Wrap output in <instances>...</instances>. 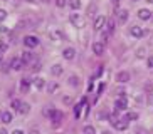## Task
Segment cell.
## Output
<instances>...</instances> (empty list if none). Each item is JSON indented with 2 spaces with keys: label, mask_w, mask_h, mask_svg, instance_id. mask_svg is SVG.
I'll list each match as a JSON object with an SVG mask.
<instances>
[{
  "label": "cell",
  "mask_w": 153,
  "mask_h": 134,
  "mask_svg": "<svg viewBox=\"0 0 153 134\" xmlns=\"http://www.w3.org/2000/svg\"><path fill=\"white\" fill-rule=\"evenodd\" d=\"M44 114H45V116H49L51 121H54V124H59V122L62 121V117H64L62 112H61V111H56V109H45Z\"/></svg>",
  "instance_id": "obj_1"
},
{
  "label": "cell",
  "mask_w": 153,
  "mask_h": 134,
  "mask_svg": "<svg viewBox=\"0 0 153 134\" xmlns=\"http://www.w3.org/2000/svg\"><path fill=\"white\" fill-rule=\"evenodd\" d=\"M24 45L27 47V49H34V47H37L39 45V39L34 35H27V37H24Z\"/></svg>",
  "instance_id": "obj_2"
},
{
  "label": "cell",
  "mask_w": 153,
  "mask_h": 134,
  "mask_svg": "<svg viewBox=\"0 0 153 134\" xmlns=\"http://www.w3.org/2000/svg\"><path fill=\"white\" fill-rule=\"evenodd\" d=\"M69 20H71V24L74 27H82V25H84V20H82V17L79 15V13H71Z\"/></svg>",
  "instance_id": "obj_3"
},
{
  "label": "cell",
  "mask_w": 153,
  "mask_h": 134,
  "mask_svg": "<svg viewBox=\"0 0 153 134\" xmlns=\"http://www.w3.org/2000/svg\"><path fill=\"white\" fill-rule=\"evenodd\" d=\"M114 107H116V111H125L126 107H128V101H126V96H121L120 99H116V102H114Z\"/></svg>",
  "instance_id": "obj_4"
},
{
  "label": "cell",
  "mask_w": 153,
  "mask_h": 134,
  "mask_svg": "<svg viewBox=\"0 0 153 134\" xmlns=\"http://www.w3.org/2000/svg\"><path fill=\"white\" fill-rule=\"evenodd\" d=\"M104 24H106V18H104V15H99V17H96L94 20V30H101L104 27Z\"/></svg>",
  "instance_id": "obj_5"
},
{
  "label": "cell",
  "mask_w": 153,
  "mask_h": 134,
  "mask_svg": "<svg viewBox=\"0 0 153 134\" xmlns=\"http://www.w3.org/2000/svg\"><path fill=\"white\" fill-rule=\"evenodd\" d=\"M74 55H76V50L72 49V47L64 49V52H62V57L66 59V60H72V59H74Z\"/></svg>",
  "instance_id": "obj_6"
},
{
  "label": "cell",
  "mask_w": 153,
  "mask_h": 134,
  "mask_svg": "<svg viewBox=\"0 0 153 134\" xmlns=\"http://www.w3.org/2000/svg\"><path fill=\"white\" fill-rule=\"evenodd\" d=\"M131 35L136 37V39H140V37L145 35V30L141 29V27H138V25H133L131 27Z\"/></svg>",
  "instance_id": "obj_7"
},
{
  "label": "cell",
  "mask_w": 153,
  "mask_h": 134,
  "mask_svg": "<svg viewBox=\"0 0 153 134\" xmlns=\"http://www.w3.org/2000/svg\"><path fill=\"white\" fill-rule=\"evenodd\" d=\"M116 80H118V82H121V84H126V82L130 80V74H128L126 71H123V72H118Z\"/></svg>",
  "instance_id": "obj_8"
},
{
  "label": "cell",
  "mask_w": 153,
  "mask_h": 134,
  "mask_svg": "<svg viewBox=\"0 0 153 134\" xmlns=\"http://www.w3.org/2000/svg\"><path fill=\"white\" fill-rule=\"evenodd\" d=\"M138 17L141 18V20H150V18H152V12H150L148 9H140L138 10Z\"/></svg>",
  "instance_id": "obj_9"
},
{
  "label": "cell",
  "mask_w": 153,
  "mask_h": 134,
  "mask_svg": "<svg viewBox=\"0 0 153 134\" xmlns=\"http://www.w3.org/2000/svg\"><path fill=\"white\" fill-rule=\"evenodd\" d=\"M93 52H94L96 55H101V54L104 52V44L103 42H94V44H93Z\"/></svg>",
  "instance_id": "obj_10"
},
{
  "label": "cell",
  "mask_w": 153,
  "mask_h": 134,
  "mask_svg": "<svg viewBox=\"0 0 153 134\" xmlns=\"http://www.w3.org/2000/svg\"><path fill=\"white\" fill-rule=\"evenodd\" d=\"M10 67L14 69V71H20L24 67V60H22V57L20 59H12V64H10Z\"/></svg>",
  "instance_id": "obj_11"
},
{
  "label": "cell",
  "mask_w": 153,
  "mask_h": 134,
  "mask_svg": "<svg viewBox=\"0 0 153 134\" xmlns=\"http://www.w3.org/2000/svg\"><path fill=\"white\" fill-rule=\"evenodd\" d=\"M126 20H128V10H126V9L118 10V22H120V24H125Z\"/></svg>",
  "instance_id": "obj_12"
},
{
  "label": "cell",
  "mask_w": 153,
  "mask_h": 134,
  "mask_svg": "<svg viewBox=\"0 0 153 134\" xmlns=\"http://www.w3.org/2000/svg\"><path fill=\"white\" fill-rule=\"evenodd\" d=\"M12 121H14V116H12L9 111L2 112V122H4V124H10Z\"/></svg>",
  "instance_id": "obj_13"
},
{
  "label": "cell",
  "mask_w": 153,
  "mask_h": 134,
  "mask_svg": "<svg viewBox=\"0 0 153 134\" xmlns=\"http://www.w3.org/2000/svg\"><path fill=\"white\" fill-rule=\"evenodd\" d=\"M29 89H30V80L20 79V91H22V92H29Z\"/></svg>",
  "instance_id": "obj_14"
},
{
  "label": "cell",
  "mask_w": 153,
  "mask_h": 134,
  "mask_svg": "<svg viewBox=\"0 0 153 134\" xmlns=\"http://www.w3.org/2000/svg\"><path fill=\"white\" fill-rule=\"evenodd\" d=\"M32 59H34V54L29 52V50H27V52H24V54H22V60H24V64H29V62L32 60Z\"/></svg>",
  "instance_id": "obj_15"
},
{
  "label": "cell",
  "mask_w": 153,
  "mask_h": 134,
  "mask_svg": "<svg viewBox=\"0 0 153 134\" xmlns=\"http://www.w3.org/2000/svg\"><path fill=\"white\" fill-rule=\"evenodd\" d=\"M51 72H52L54 76H61V74H62V66L54 64V66H52V69H51Z\"/></svg>",
  "instance_id": "obj_16"
},
{
  "label": "cell",
  "mask_w": 153,
  "mask_h": 134,
  "mask_svg": "<svg viewBox=\"0 0 153 134\" xmlns=\"http://www.w3.org/2000/svg\"><path fill=\"white\" fill-rule=\"evenodd\" d=\"M114 127H116L118 131H125L126 127H128V121H120V122H116V124H114Z\"/></svg>",
  "instance_id": "obj_17"
},
{
  "label": "cell",
  "mask_w": 153,
  "mask_h": 134,
  "mask_svg": "<svg viewBox=\"0 0 153 134\" xmlns=\"http://www.w3.org/2000/svg\"><path fill=\"white\" fill-rule=\"evenodd\" d=\"M44 84H45V82H44V79H42V77H36V79H34V85H36L39 91L44 87Z\"/></svg>",
  "instance_id": "obj_18"
},
{
  "label": "cell",
  "mask_w": 153,
  "mask_h": 134,
  "mask_svg": "<svg viewBox=\"0 0 153 134\" xmlns=\"http://www.w3.org/2000/svg\"><path fill=\"white\" fill-rule=\"evenodd\" d=\"M69 5H71L72 10H79V9H81V2H79V0H71Z\"/></svg>",
  "instance_id": "obj_19"
},
{
  "label": "cell",
  "mask_w": 153,
  "mask_h": 134,
  "mask_svg": "<svg viewBox=\"0 0 153 134\" xmlns=\"http://www.w3.org/2000/svg\"><path fill=\"white\" fill-rule=\"evenodd\" d=\"M106 29H108V32H114V25H116V22L113 20V18H109V20H106Z\"/></svg>",
  "instance_id": "obj_20"
},
{
  "label": "cell",
  "mask_w": 153,
  "mask_h": 134,
  "mask_svg": "<svg viewBox=\"0 0 153 134\" xmlns=\"http://www.w3.org/2000/svg\"><path fill=\"white\" fill-rule=\"evenodd\" d=\"M82 104H84V99H82V102L81 104H77L76 107H74V116L79 119V116H81V107H82Z\"/></svg>",
  "instance_id": "obj_21"
},
{
  "label": "cell",
  "mask_w": 153,
  "mask_h": 134,
  "mask_svg": "<svg viewBox=\"0 0 153 134\" xmlns=\"http://www.w3.org/2000/svg\"><path fill=\"white\" fill-rule=\"evenodd\" d=\"M29 111H30L29 104H24V102H22V106H20V109H19V112H20V114H27Z\"/></svg>",
  "instance_id": "obj_22"
},
{
  "label": "cell",
  "mask_w": 153,
  "mask_h": 134,
  "mask_svg": "<svg viewBox=\"0 0 153 134\" xmlns=\"http://www.w3.org/2000/svg\"><path fill=\"white\" fill-rule=\"evenodd\" d=\"M138 119V114L136 112H128L126 114V121H136Z\"/></svg>",
  "instance_id": "obj_23"
},
{
  "label": "cell",
  "mask_w": 153,
  "mask_h": 134,
  "mask_svg": "<svg viewBox=\"0 0 153 134\" xmlns=\"http://www.w3.org/2000/svg\"><path fill=\"white\" fill-rule=\"evenodd\" d=\"M69 84L76 87V85H79V79H77L76 76H71V77H69Z\"/></svg>",
  "instance_id": "obj_24"
},
{
  "label": "cell",
  "mask_w": 153,
  "mask_h": 134,
  "mask_svg": "<svg viewBox=\"0 0 153 134\" xmlns=\"http://www.w3.org/2000/svg\"><path fill=\"white\" fill-rule=\"evenodd\" d=\"M84 134H96V129L93 126H84Z\"/></svg>",
  "instance_id": "obj_25"
},
{
  "label": "cell",
  "mask_w": 153,
  "mask_h": 134,
  "mask_svg": "<svg viewBox=\"0 0 153 134\" xmlns=\"http://www.w3.org/2000/svg\"><path fill=\"white\" fill-rule=\"evenodd\" d=\"M20 106H22V102H20L19 99H15V101H12V109H15V111H19V109H20Z\"/></svg>",
  "instance_id": "obj_26"
},
{
  "label": "cell",
  "mask_w": 153,
  "mask_h": 134,
  "mask_svg": "<svg viewBox=\"0 0 153 134\" xmlns=\"http://www.w3.org/2000/svg\"><path fill=\"white\" fill-rule=\"evenodd\" d=\"M7 49H9V44L4 42V40H0V52H5Z\"/></svg>",
  "instance_id": "obj_27"
},
{
  "label": "cell",
  "mask_w": 153,
  "mask_h": 134,
  "mask_svg": "<svg viewBox=\"0 0 153 134\" xmlns=\"http://www.w3.org/2000/svg\"><path fill=\"white\" fill-rule=\"evenodd\" d=\"M5 18H7V12L4 9H0V22H4Z\"/></svg>",
  "instance_id": "obj_28"
},
{
  "label": "cell",
  "mask_w": 153,
  "mask_h": 134,
  "mask_svg": "<svg viewBox=\"0 0 153 134\" xmlns=\"http://www.w3.org/2000/svg\"><path fill=\"white\" fill-rule=\"evenodd\" d=\"M135 133H136V134H148V131H146V129H143V127H136V129H135Z\"/></svg>",
  "instance_id": "obj_29"
},
{
  "label": "cell",
  "mask_w": 153,
  "mask_h": 134,
  "mask_svg": "<svg viewBox=\"0 0 153 134\" xmlns=\"http://www.w3.org/2000/svg\"><path fill=\"white\" fill-rule=\"evenodd\" d=\"M57 87H59V85L56 84V82H52V84L49 85V92H54V91H57Z\"/></svg>",
  "instance_id": "obj_30"
},
{
  "label": "cell",
  "mask_w": 153,
  "mask_h": 134,
  "mask_svg": "<svg viewBox=\"0 0 153 134\" xmlns=\"http://www.w3.org/2000/svg\"><path fill=\"white\" fill-rule=\"evenodd\" d=\"M56 5H57V7H61V9H62L64 5H66V0H56Z\"/></svg>",
  "instance_id": "obj_31"
},
{
  "label": "cell",
  "mask_w": 153,
  "mask_h": 134,
  "mask_svg": "<svg viewBox=\"0 0 153 134\" xmlns=\"http://www.w3.org/2000/svg\"><path fill=\"white\" fill-rule=\"evenodd\" d=\"M39 69H41V64H39V62H37V64H34V67H32V71H34V72H37Z\"/></svg>",
  "instance_id": "obj_32"
},
{
  "label": "cell",
  "mask_w": 153,
  "mask_h": 134,
  "mask_svg": "<svg viewBox=\"0 0 153 134\" xmlns=\"http://www.w3.org/2000/svg\"><path fill=\"white\" fill-rule=\"evenodd\" d=\"M136 55H138V57H143V55H145V49H138V54H136Z\"/></svg>",
  "instance_id": "obj_33"
},
{
  "label": "cell",
  "mask_w": 153,
  "mask_h": 134,
  "mask_svg": "<svg viewBox=\"0 0 153 134\" xmlns=\"http://www.w3.org/2000/svg\"><path fill=\"white\" fill-rule=\"evenodd\" d=\"M148 67H150V69H153V57L148 59Z\"/></svg>",
  "instance_id": "obj_34"
},
{
  "label": "cell",
  "mask_w": 153,
  "mask_h": 134,
  "mask_svg": "<svg viewBox=\"0 0 153 134\" xmlns=\"http://www.w3.org/2000/svg\"><path fill=\"white\" fill-rule=\"evenodd\" d=\"M12 134H24V131H20V129H15V131H12Z\"/></svg>",
  "instance_id": "obj_35"
},
{
  "label": "cell",
  "mask_w": 153,
  "mask_h": 134,
  "mask_svg": "<svg viewBox=\"0 0 153 134\" xmlns=\"http://www.w3.org/2000/svg\"><path fill=\"white\" fill-rule=\"evenodd\" d=\"M64 104H71V97H64Z\"/></svg>",
  "instance_id": "obj_36"
},
{
  "label": "cell",
  "mask_w": 153,
  "mask_h": 134,
  "mask_svg": "<svg viewBox=\"0 0 153 134\" xmlns=\"http://www.w3.org/2000/svg\"><path fill=\"white\" fill-rule=\"evenodd\" d=\"M148 102L153 104V94H150V96H148Z\"/></svg>",
  "instance_id": "obj_37"
},
{
  "label": "cell",
  "mask_w": 153,
  "mask_h": 134,
  "mask_svg": "<svg viewBox=\"0 0 153 134\" xmlns=\"http://www.w3.org/2000/svg\"><path fill=\"white\" fill-rule=\"evenodd\" d=\"M2 62H4V55L0 54V66H2Z\"/></svg>",
  "instance_id": "obj_38"
},
{
  "label": "cell",
  "mask_w": 153,
  "mask_h": 134,
  "mask_svg": "<svg viewBox=\"0 0 153 134\" xmlns=\"http://www.w3.org/2000/svg\"><path fill=\"white\" fill-rule=\"evenodd\" d=\"M29 134H39V133H37V131H32V133H29Z\"/></svg>",
  "instance_id": "obj_39"
},
{
  "label": "cell",
  "mask_w": 153,
  "mask_h": 134,
  "mask_svg": "<svg viewBox=\"0 0 153 134\" xmlns=\"http://www.w3.org/2000/svg\"><path fill=\"white\" fill-rule=\"evenodd\" d=\"M111 2H114V4H118V2H120V0H111Z\"/></svg>",
  "instance_id": "obj_40"
},
{
  "label": "cell",
  "mask_w": 153,
  "mask_h": 134,
  "mask_svg": "<svg viewBox=\"0 0 153 134\" xmlns=\"http://www.w3.org/2000/svg\"><path fill=\"white\" fill-rule=\"evenodd\" d=\"M25 2H34V0H25Z\"/></svg>",
  "instance_id": "obj_41"
},
{
  "label": "cell",
  "mask_w": 153,
  "mask_h": 134,
  "mask_svg": "<svg viewBox=\"0 0 153 134\" xmlns=\"http://www.w3.org/2000/svg\"><path fill=\"white\" fill-rule=\"evenodd\" d=\"M148 2H150V4H153V0H148Z\"/></svg>",
  "instance_id": "obj_42"
},
{
  "label": "cell",
  "mask_w": 153,
  "mask_h": 134,
  "mask_svg": "<svg viewBox=\"0 0 153 134\" xmlns=\"http://www.w3.org/2000/svg\"><path fill=\"white\" fill-rule=\"evenodd\" d=\"M133 2H136V0H133Z\"/></svg>",
  "instance_id": "obj_43"
}]
</instances>
